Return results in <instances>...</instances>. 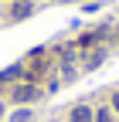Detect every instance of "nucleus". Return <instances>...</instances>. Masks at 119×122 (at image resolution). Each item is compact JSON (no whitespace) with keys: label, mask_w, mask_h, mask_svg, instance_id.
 Segmentation results:
<instances>
[{"label":"nucleus","mask_w":119,"mask_h":122,"mask_svg":"<svg viewBox=\"0 0 119 122\" xmlns=\"http://www.w3.org/2000/svg\"><path fill=\"white\" fill-rule=\"evenodd\" d=\"M14 98L17 102H31V98H38V88L34 85H21L17 92H14Z\"/></svg>","instance_id":"f257e3e1"},{"label":"nucleus","mask_w":119,"mask_h":122,"mask_svg":"<svg viewBox=\"0 0 119 122\" xmlns=\"http://www.w3.org/2000/svg\"><path fill=\"white\" fill-rule=\"evenodd\" d=\"M71 122H92V112H88L85 105H78V109L71 112Z\"/></svg>","instance_id":"f03ea898"},{"label":"nucleus","mask_w":119,"mask_h":122,"mask_svg":"<svg viewBox=\"0 0 119 122\" xmlns=\"http://www.w3.org/2000/svg\"><path fill=\"white\" fill-rule=\"evenodd\" d=\"M27 14H31V4H21L17 10H14V17H27Z\"/></svg>","instance_id":"7ed1b4c3"},{"label":"nucleus","mask_w":119,"mask_h":122,"mask_svg":"<svg viewBox=\"0 0 119 122\" xmlns=\"http://www.w3.org/2000/svg\"><path fill=\"white\" fill-rule=\"evenodd\" d=\"M95 122H112V119H109V112H106V109H102V112L95 115Z\"/></svg>","instance_id":"20e7f679"},{"label":"nucleus","mask_w":119,"mask_h":122,"mask_svg":"<svg viewBox=\"0 0 119 122\" xmlns=\"http://www.w3.org/2000/svg\"><path fill=\"white\" fill-rule=\"evenodd\" d=\"M112 105H116V112H119V92H116V98H112Z\"/></svg>","instance_id":"39448f33"},{"label":"nucleus","mask_w":119,"mask_h":122,"mask_svg":"<svg viewBox=\"0 0 119 122\" xmlns=\"http://www.w3.org/2000/svg\"><path fill=\"white\" fill-rule=\"evenodd\" d=\"M0 112H4V105H0Z\"/></svg>","instance_id":"423d86ee"}]
</instances>
